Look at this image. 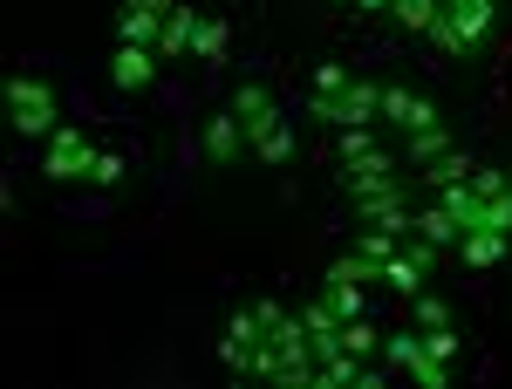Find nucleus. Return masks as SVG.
Instances as JSON below:
<instances>
[{
	"label": "nucleus",
	"mask_w": 512,
	"mask_h": 389,
	"mask_svg": "<svg viewBox=\"0 0 512 389\" xmlns=\"http://www.w3.org/2000/svg\"><path fill=\"white\" fill-rule=\"evenodd\" d=\"M355 7H390V0H355Z\"/></svg>",
	"instance_id": "473e14b6"
},
{
	"label": "nucleus",
	"mask_w": 512,
	"mask_h": 389,
	"mask_svg": "<svg viewBox=\"0 0 512 389\" xmlns=\"http://www.w3.org/2000/svg\"><path fill=\"white\" fill-rule=\"evenodd\" d=\"M383 280H390V287L403 294V301H417V294H424V267H417V260L403 253V246H396L390 260H383Z\"/></svg>",
	"instance_id": "9b49d317"
},
{
	"label": "nucleus",
	"mask_w": 512,
	"mask_h": 389,
	"mask_svg": "<svg viewBox=\"0 0 512 389\" xmlns=\"http://www.w3.org/2000/svg\"><path fill=\"white\" fill-rule=\"evenodd\" d=\"M130 178V164H123L117 151H96V171H89V185H123Z\"/></svg>",
	"instance_id": "393cba45"
},
{
	"label": "nucleus",
	"mask_w": 512,
	"mask_h": 389,
	"mask_svg": "<svg viewBox=\"0 0 512 389\" xmlns=\"http://www.w3.org/2000/svg\"><path fill=\"white\" fill-rule=\"evenodd\" d=\"M396 246H403V239H396V233H383V226H369V233L355 239V253H362V260H390Z\"/></svg>",
	"instance_id": "5701e85b"
},
{
	"label": "nucleus",
	"mask_w": 512,
	"mask_h": 389,
	"mask_svg": "<svg viewBox=\"0 0 512 389\" xmlns=\"http://www.w3.org/2000/svg\"><path fill=\"white\" fill-rule=\"evenodd\" d=\"M417 321H424V328H437V321H451V308H444L437 294H417Z\"/></svg>",
	"instance_id": "7c9ffc66"
},
{
	"label": "nucleus",
	"mask_w": 512,
	"mask_h": 389,
	"mask_svg": "<svg viewBox=\"0 0 512 389\" xmlns=\"http://www.w3.org/2000/svg\"><path fill=\"white\" fill-rule=\"evenodd\" d=\"M485 28H492V0H437V21L424 35H431L444 55H465V48L485 41Z\"/></svg>",
	"instance_id": "f257e3e1"
},
{
	"label": "nucleus",
	"mask_w": 512,
	"mask_h": 389,
	"mask_svg": "<svg viewBox=\"0 0 512 389\" xmlns=\"http://www.w3.org/2000/svg\"><path fill=\"white\" fill-rule=\"evenodd\" d=\"M390 14L410 28V35H424V28L437 21V0H390Z\"/></svg>",
	"instance_id": "6ab92c4d"
},
{
	"label": "nucleus",
	"mask_w": 512,
	"mask_h": 389,
	"mask_svg": "<svg viewBox=\"0 0 512 389\" xmlns=\"http://www.w3.org/2000/svg\"><path fill=\"white\" fill-rule=\"evenodd\" d=\"M205 151H212V157H233L239 151V117H212V123H205Z\"/></svg>",
	"instance_id": "dca6fc26"
},
{
	"label": "nucleus",
	"mask_w": 512,
	"mask_h": 389,
	"mask_svg": "<svg viewBox=\"0 0 512 389\" xmlns=\"http://www.w3.org/2000/svg\"><path fill=\"white\" fill-rule=\"evenodd\" d=\"M267 110H274V96H267L260 82H239V96H233V117H239V123H253V117H267Z\"/></svg>",
	"instance_id": "a211bd4d"
},
{
	"label": "nucleus",
	"mask_w": 512,
	"mask_h": 389,
	"mask_svg": "<svg viewBox=\"0 0 512 389\" xmlns=\"http://www.w3.org/2000/svg\"><path fill=\"white\" fill-rule=\"evenodd\" d=\"M485 226H492V233H506L512 239V185L499 198H485Z\"/></svg>",
	"instance_id": "cd10ccee"
},
{
	"label": "nucleus",
	"mask_w": 512,
	"mask_h": 389,
	"mask_svg": "<svg viewBox=\"0 0 512 389\" xmlns=\"http://www.w3.org/2000/svg\"><path fill=\"white\" fill-rule=\"evenodd\" d=\"M424 349H431L437 362H458V328H451V321H437V328H424Z\"/></svg>",
	"instance_id": "b1692460"
},
{
	"label": "nucleus",
	"mask_w": 512,
	"mask_h": 389,
	"mask_svg": "<svg viewBox=\"0 0 512 389\" xmlns=\"http://www.w3.org/2000/svg\"><path fill=\"white\" fill-rule=\"evenodd\" d=\"M349 69H342V62H321V69H315V96H342V89H349Z\"/></svg>",
	"instance_id": "bb28decb"
},
{
	"label": "nucleus",
	"mask_w": 512,
	"mask_h": 389,
	"mask_svg": "<svg viewBox=\"0 0 512 389\" xmlns=\"http://www.w3.org/2000/svg\"><path fill=\"white\" fill-rule=\"evenodd\" d=\"M130 7H144V14H158V21H164V14H171L178 0H130Z\"/></svg>",
	"instance_id": "2f4dec72"
},
{
	"label": "nucleus",
	"mask_w": 512,
	"mask_h": 389,
	"mask_svg": "<svg viewBox=\"0 0 512 389\" xmlns=\"http://www.w3.org/2000/svg\"><path fill=\"white\" fill-rule=\"evenodd\" d=\"M342 349H355V355H376V349H383V335H376V328H369V321L355 314V321H342Z\"/></svg>",
	"instance_id": "412c9836"
},
{
	"label": "nucleus",
	"mask_w": 512,
	"mask_h": 389,
	"mask_svg": "<svg viewBox=\"0 0 512 389\" xmlns=\"http://www.w3.org/2000/svg\"><path fill=\"white\" fill-rule=\"evenodd\" d=\"M383 117H396L403 130H431L437 103H431V96H417V89H383Z\"/></svg>",
	"instance_id": "1a4fd4ad"
},
{
	"label": "nucleus",
	"mask_w": 512,
	"mask_h": 389,
	"mask_svg": "<svg viewBox=\"0 0 512 389\" xmlns=\"http://www.w3.org/2000/svg\"><path fill=\"white\" fill-rule=\"evenodd\" d=\"M472 192H478V198H499V192H506V171L478 164V171H472Z\"/></svg>",
	"instance_id": "c756f323"
},
{
	"label": "nucleus",
	"mask_w": 512,
	"mask_h": 389,
	"mask_svg": "<svg viewBox=\"0 0 512 389\" xmlns=\"http://www.w3.org/2000/svg\"><path fill=\"white\" fill-rule=\"evenodd\" d=\"M472 171H478V157H465V151H444V157H437V171H431V178H437V185H458V178H472Z\"/></svg>",
	"instance_id": "4be33fe9"
},
{
	"label": "nucleus",
	"mask_w": 512,
	"mask_h": 389,
	"mask_svg": "<svg viewBox=\"0 0 512 389\" xmlns=\"http://www.w3.org/2000/svg\"><path fill=\"white\" fill-rule=\"evenodd\" d=\"M383 355H390L396 369H410L417 383H431V389L451 376V362H437V355L424 349V335H390V342H383Z\"/></svg>",
	"instance_id": "423d86ee"
},
{
	"label": "nucleus",
	"mask_w": 512,
	"mask_h": 389,
	"mask_svg": "<svg viewBox=\"0 0 512 389\" xmlns=\"http://www.w3.org/2000/svg\"><path fill=\"white\" fill-rule=\"evenodd\" d=\"M506 233H492V226H478V233L458 239V253H465V267H492V260H506Z\"/></svg>",
	"instance_id": "9d476101"
},
{
	"label": "nucleus",
	"mask_w": 512,
	"mask_h": 389,
	"mask_svg": "<svg viewBox=\"0 0 512 389\" xmlns=\"http://www.w3.org/2000/svg\"><path fill=\"white\" fill-rule=\"evenodd\" d=\"M342 185L355 198H403V171H396V157L369 151V157H342Z\"/></svg>",
	"instance_id": "7ed1b4c3"
},
{
	"label": "nucleus",
	"mask_w": 512,
	"mask_h": 389,
	"mask_svg": "<svg viewBox=\"0 0 512 389\" xmlns=\"http://www.w3.org/2000/svg\"><path fill=\"white\" fill-rule=\"evenodd\" d=\"M301 321H308V335H328V328H342V314L328 308V294H321V301H308V308H301Z\"/></svg>",
	"instance_id": "a878e982"
},
{
	"label": "nucleus",
	"mask_w": 512,
	"mask_h": 389,
	"mask_svg": "<svg viewBox=\"0 0 512 389\" xmlns=\"http://www.w3.org/2000/svg\"><path fill=\"white\" fill-rule=\"evenodd\" d=\"M158 76V48H144V41H117V55H110V82L117 89H151Z\"/></svg>",
	"instance_id": "0eeeda50"
},
{
	"label": "nucleus",
	"mask_w": 512,
	"mask_h": 389,
	"mask_svg": "<svg viewBox=\"0 0 512 389\" xmlns=\"http://www.w3.org/2000/svg\"><path fill=\"white\" fill-rule=\"evenodd\" d=\"M444 151H451V137H444L437 123H431V130H410V157H417V164H437Z\"/></svg>",
	"instance_id": "aec40b11"
},
{
	"label": "nucleus",
	"mask_w": 512,
	"mask_h": 389,
	"mask_svg": "<svg viewBox=\"0 0 512 389\" xmlns=\"http://www.w3.org/2000/svg\"><path fill=\"white\" fill-rule=\"evenodd\" d=\"M253 144H260V157H267V164H287V157H294V130H287V117H280L274 130H260Z\"/></svg>",
	"instance_id": "f3484780"
},
{
	"label": "nucleus",
	"mask_w": 512,
	"mask_h": 389,
	"mask_svg": "<svg viewBox=\"0 0 512 389\" xmlns=\"http://www.w3.org/2000/svg\"><path fill=\"white\" fill-rule=\"evenodd\" d=\"M117 35H123V41H144V48H158L164 21H158V14H144V7H130V0H123V7H117Z\"/></svg>",
	"instance_id": "f8f14e48"
},
{
	"label": "nucleus",
	"mask_w": 512,
	"mask_h": 389,
	"mask_svg": "<svg viewBox=\"0 0 512 389\" xmlns=\"http://www.w3.org/2000/svg\"><path fill=\"white\" fill-rule=\"evenodd\" d=\"M315 117H328L335 130H342V123H369V117H383V89L355 76L342 96H315Z\"/></svg>",
	"instance_id": "39448f33"
},
{
	"label": "nucleus",
	"mask_w": 512,
	"mask_h": 389,
	"mask_svg": "<svg viewBox=\"0 0 512 389\" xmlns=\"http://www.w3.org/2000/svg\"><path fill=\"white\" fill-rule=\"evenodd\" d=\"M198 21H205V14H198V7H185V0H178V7L164 14V35H158V62H171V55H192V35H198Z\"/></svg>",
	"instance_id": "6e6552de"
},
{
	"label": "nucleus",
	"mask_w": 512,
	"mask_h": 389,
	"mask_svg": "<svg viewBox=\"0 0 512 389\" xmlns=\"http://www.w3.org/2000/svg\"><path fill=\"white\" fill-rule=\"evenodd\" d=\"M55 185H69V178H89L96 171V151H89V137H82L76 123H55L48 130V164H41Z\"/></svg>",
	"instance_id": "20e7f679"
},
{
	"label": "nucleus",
	"mask_w": 512,
	"mask_h": 389,
	"mask_svg": "<svg viewBox=\"0 0 512 389\" xmlns=\"http://www.w3.org/2000/svg\"><path fill=\"white\" fill-rule=\"evenodd\" d=\"M362 376H369V369H362V355H355V349L328 355V362L315 369V383H328V389H342V383H362Z\"/></svg>",
	"instance_id": "ddd939ff"
},
{
	"label": "nucleus",
	"mask_w": 512,
	"mask_h": 389,
	"mask_svg": "<svg viewBox=\"0 0 512 389\" xmlns=\"http://www.w3.org/2000/svg\"><path fill=\"white\" fill-rule=\"evenodd\" d=\"M7 123L21 137H48L55 130V89L41 76H7Z\"/></svg>",
	"instance_id": "f03ea898"
},
{
	"label": "nucleus",
	"mask_w": 512,
	"mask_h": 389,
	"mask_svg": "<svg viewBox=\"0 0 512 389\" xmlns=\"http://www.w3.org/2000/svg\"><path fill=\"white\" fill-rule=\"evenodd\" d=\"M417 233L431 239V246H458V239H465V226H458L444 205H431V212H417Z\"/></svg>",
	"instance_id": "4468645a"
},
{
	"label": "nucleus",
	"mask_w": 512,
	"mask_h": 389,
	"mask_svg": "<svg viewBox=\"0 0 512 389\" xmlns=\"http://www.w3.org/2000/svg\"><path fill=\"white\" fill-rule=\"evenodd\" d=\"M369 151H376L369 123H342V157H369Z\"/></svg>",
	"instance_id": "c85d7f7f"
},
{
	"label": "nucleus",
	"mask_w": 512,
	"mask_h": 389,
	"mask_svg": "<svg viewBox=\"0 0 512 389\" xmlns=\"http://www.w3.org/2000/svg\"><path fill=\"white\" fill-rule=\"evenodd\" d=\"M192 55H198V62H219V55H226V21H219V14H205V21H198Z\"/></svg>",
	"instance_id": "2eb2a0df"
}]
</instances>
